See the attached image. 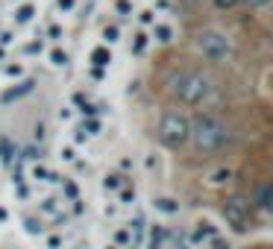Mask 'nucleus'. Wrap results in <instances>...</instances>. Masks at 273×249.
I'll use <instances>...</instances> for the list:
<instances>
[{
  "label": "nucleus",
  "mask_w": 273,
  "mask_h": 249,
  "mask_svg": "<svg viewBox=\"0 0 273 249\" xmlns=\"http://www.w3.org/2000/svg\"><path fill=\"white\" fill-rule=\"evenodd\" d=\"M188 141H194V150H197V153H218V150L229 141V129H226V123H223L221 117L200 114V117L191 123Z\"/></svg>",
  "instance_id": "2"
},
{
  "label": "nucleus",
  "mask_w": 273,
  "mask_h": 249,
  "mask_svg": "<svg viewBox=\"0 0 273 249\" xmlns=\"http://www.w3.org/2000/svg\"><path fill=\"white\" fill-rule=\"evenodd\" d=\"M223 214H226V223H232L235 229H244V223H247V203L241 197H232L223 205Z\"/></svg>",
  "instance_id": "5"
},
{
  "label": "nucleus",
  "mask_w": 273,
  "mask_h": 249,
  "mask_svg": "<svg viewBox=\"0 0 273 249\" xmlns=\"http://www.w3.org/2000/svg\"><path fill=\"white\" fill-rule=\"evenodd\" d=\"M259 205H262V208H271V188H268V185L259 191Z\"/></svg>",
  "instance_id": "6"
},
{
  "label": "nucleus",
  "mask_w": 273,
  "mask_h": 249,
  "mask_svg": "<svg viewBox=\"0 0 273 249\" xmlns=\"http://www.w3.org/2000/svg\"><path fill=\"white\" fill-rule=\"evenodd\" d=\"M188 132H191V123L179 112H168L159 123V141L165 147H182L188 141Z\"/></svg>",
  "instance_id": "4"
},
{
  "label": "nucleus",
  "mask_w": 273,
  "mask_h": 249,
  "mask_svg": "<svg viewBox=\"0 0 273 249\" xmlns=\"http://www.w3.org/2000/svg\"><path fill=\"white\" fill-rule=\"evenodd\" d=\"M197 47H200V53H203L209 62H218V65L232 56V41H229V35L221 32V29H203V32L197 35Z\"/></svg>",
  "instance_id": "3"
},
{
  "label": "nucleus",
  "mask_w": 273,
  "mask_h": 249,
  "mask_svg": "<svg viewBox=\"0 0 273 249\" xmlns=\"http://www.w3.org/2000/svg\"><path fill=\"white\" fill-rule=\"evenodd\" d=\"M250 6H265V3H271V0H247Z\"/></svg>",
  "instance_id": "9"
},
{
  "label": "nucleus",
  "mask_w": 273,
  "mask_h": 249,
  "mask_svg": "<svg viewBox=\"0 0 273 249\" xmlns=\"http://www.w3.org/2000/svg\"><path fill=\"white\" fill-rule=\"evenodd\" d=\"M94 59H97L100 65H106V59H109V56H106V50H97V53H94Z\"/></svg>",
  "instance_id": "8"
},
{
  "label": "nucleus",
  "mask_w": 273,
  "mask_h": 249,
  "mask_svg": "<svg viewBox=\"0 0 273 249\" xmlns=\"http://www.w3.org/2000/svg\"><path fill=\"white\" fill-rule=\"evenodd\" d=\"M168 91L188 106H200L212 97V79L197 70H179L168 76Z\"/></svg>",
  "instance_id": "1"
},
{
  "label": "nucleus",
  "mask_w": 273,
  "mask_h": 249,
  "mask_svg": "<svg viewBox=\"0 0 273 249\" xmlns=\"http://www.w3.org/2000/svg\"><path fill=\"white\" fill-rule=\"evenodd\" d=\"M235 3H238V0H215V6H218V9H232Z\"/></svg>",
  "instance_id": "7"
}]
</instances>
